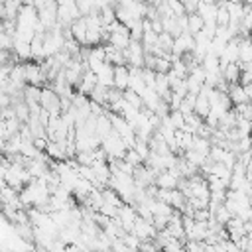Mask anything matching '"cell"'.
Instances as JSON below:
<instances>
[{"mask_svg":"<svg viewBox=\"0 0 252 252\" xmlns=\"http://www.w3.org/2000/svg\"><path fill=\"white\" fill-rule=\"evenodd\" d=\"M126 55V65H134V67H144V59H146V51L140 39H130L128 47L124 49Z\"/></svg>","mask_w":252,"mask_h":252,"instance_id":"1","label":"cell"},{"mask_svg":"<svg viewBox=\"0 0 252 252\" xmlns=\"http://www.w3.org/2000/svg\"><path fill=\"white\" fill-rule=\"evenodd\" d=\"M39 104H41V108L49 110V114H61V96L51 87H43L41 89Z\"/></svg>","mask_w":252,"mask_h":252,"instance_id":"2","label":"cell"},{"mask_svg":"<svg viewBox=\"0 0 252 252\" xmlns=\"http://www.w3.org/2000/svg\"><path fill=\"white\" fill-rule=\"evenodd\" d=\"M193 47H195V35L189 33V32H183L173 39V55H181L185 51H193Z\"/></svg>","mask_w":252,"mask_h":252,"instance_id":"3","label":"cell"},{"mask_svg":"<svg viewBox=\"0 0 252 252\" xmlns=\"http://www.w3.org/2000/svg\"><path fill=\"white\" fill-rule=\"evenodd\" d=\"M224 81L228 85H234V83H240V63L238 61H232V63H226L222 69H220Z\"/></svg>","mask_w":252,"mask_h":252,"instance_id":"4","label":"cell"},{"mask_svg":"<svg viewBox=\"0 0 252 252\" xmlns=\"http://www.w3.org/2000/svg\"><path fill=\"white\" fill-rule=\"evenodd\" d=\"M96 79L104 87H114V65L108 63V61H104V65L96 71Z\"/></svg>","mask_w":252,"mask_h":252,"instance_id":"5","label":"cell"},{"mask_svg":"<svg viewBox=\"0 0 252 252\" xmlns=\"http://www.w3.org/2000/svg\"><path fill=\"white\" fill-rule=\"evenodd\" d=\"M128 81H130L128 65H114V87H118L120 91H126Z\"/></svg>","mask_w":252,"mask_h":252,"instance_id":"6","label":"cell"},{"mask_svg":"<svg viewBox=\"0 0 252 252\" xmlns=\"http://www.w3.org/2000/svg\"><path fill=\"white\" fill-rule=\"evenodd\" d=\"M96 83H98V79H96V73L94 71H91V69H87L85 73H83V77H81V85H79V93H83V94H91V91L96 87Z\"/></svg>","mask_w":252,"mask_h":252,"instance_id":"7","label":"cell"},{"mask_svg":"<svg viewBox=\"0 0 252 252\" xmlns=\"http://www.w3.org/2000/svg\"><path fill=\"white\" fill-rule=\"evenodd\" d=\"M12 51L18 55L20 61H30V59H32V47H30V41L14 39V47H12Z\"/></svg>","mask_w":252,"mask_h":252,"instance_id":"8","label":"cell"},{"mask_svg":"<svg viewBox=\"0 0 252 252\" xmlns=\"http://www.w3.org/2000/svg\"><path fill=\"white\" fill-rule=\"evenodd\" d=\"M209 110H211V100H209V96H207V94H203V93H197V100H195L193 112H195V114H199V116L205 120V118H207V114H209Z\"/></svg>","mask_w":252,"mask_h":252,"instance_id":"9","label":"cell"},{"mask_svg":"<svg viewBox=\"0 0 252 252\" xmlns=\"http://www.w3.org/2000/svg\"><path fill=\"white\" fill-rule=\"evenodd\" d=\"M228 96H230V100H232V106H234V104H240V102H248L244 85H240V83H234V85L228 87Z\"/></svg>","mask_w":252,"mask_h":252,"instance_id":"10","label":"cell"},{"mask_svg":"<svg viewBox=\"0 0 252 252\" xmlns=\"http://www.w3.org/2000/svg\"><path fill=\"white\" fill-rule=\"evenodd\" d=\"M112 132V122H110V116L104 112L100 116H96V136L102 140L104 136H108Z\"/></svg>","mask_w":252,"mask_h":252,"instance_id":"11","label":"cell"},{"mask_svg":"<svg viewBox=\"0 0 252 252\" xmlns=\"http://www.w3.org/2000/svg\"><path fill=\"white\" fill-rule=\"evenodd\" d=\"M203 26H205V20L201 18V14L199 12H191V14H187V32L189 33H199L201 30H203Z\"/></svg>","mask_w":252,"mask_h":252,"instance_id":"12","label":"cell"},{"mask_svg":"<svg viewBox=\"0 0 252 252\" xmlns=\"http://www.w3.org/2000/svg\"><path fill=\"white\" fill-rule=\"evenodd\" d=\"M108 89H110V87H104V85L96 83V87L91 91L89 98L94 100V102H100L102 106H106V104H108Z\"/></svg>","mask_w":252,"mask_h":252,"instance_id":"13","label":"cell"},{"mask_svg":"<svg viewBox=\"0 0 252 252\" xmlns=\"http://www.w3.org/2000/svg\"><path fill=\"white\" fill-rule=\"evenodd\" d=\"M39 96H41V87H37V85H26L24 87V100L28 104L39 102Z\"/></svg>","mask_w":252,"mask_h":252,"instance_id":"14","label":"cell"},{"mask_svg":"<svg viewBox=\"0 0 252 252\" xmlns=\"http://www.w3.org/2000/svg\"><path fill=\"white\" fill-rule=\"evenodd\" d=\"M4 8H6V18L8 20H18L20 8H22V0H4Z\"/></svg>","mask_w":252,"mask_h":252,"instance_id":"15","label":"cell"},{"mask_svg":"<svg viewBox=\"0 0 252 252\" xmlns=\"http://www.w3.org/2000/svg\"><path fill=\"white\" fill-rule=\"evenodd\" d=\"M173 35L169 33V32H161V33H158V45L165 51V53H173Z\"/></svg>","mask_w":252,"mask_h":252,"instance_id":"16","label":"cell"},{"mask_svg":"<svg viewBox=\"0 0 252 252\" xmlns=\"http://www.w3.org/2000/svg\"><path fill=\"white\" fill-rule=\"evenodd\" d=\"M185 158H187L191 163H195L197 167H203V165H205V161L209 159V156H207V154H203V152H197V150H193V148L185 152Z\"/></svg>","mask_w":252,"mask_h":252,"instance_id":"17","label":"cell"},{"mask_svg":"<svg viewBox=\"0 0 252 252\" xmlns=\"http://www.w3.org/2000/svg\"><path fill=\"white\" fill-rule=\"evenodd\" d=\"M14 110H16V116L20 122H28L30 120V104L26 100H18L16 104H12Z\"/></svg>","mask_w":252,"mask_h":252,"instance_id":"18","label":"cell"},{"mask_svg":"<svg viewBox=\"0 0 252 252\" xmlns=\"http://www.w3.org/2000/svg\"><path fill=\"white\" fill-rule=\"evenodd\" d=\"M169 120H171L173 128H183L185 126V114L179 108H171L169 110Z\"/></svg>","mask_w":252,"mask_h":252,"instance_id":"19","label":"cell"},{"mask_svg":"<svg viewBox=\"0 0 252 252\" xmlns=\"http://www.w3.org/2000/svg\"><path fill=\"white\" fill-rule=\"evenodd\" d=\"M124 98H126L130 104H134L136 108H142V106H144L142 96H140V94H138L134 89H126V91H124Z\"/></svg>","mask_w":252,"mask_h":252,"instance_id":"20","label":"cell"},{"mask_svg":"<svg viewBox=\"0 0 252 252\" xmlns=\"http://www.w3.org/2000/svg\"><path fill=\"white\" fill-rule=\"evenodd\" d=\"M124 159H126L128 163H132L134 167H136V165H140V163H144V158H142V156H140V154H138L134 148H128V150H126Z\"/></svg>","mask_w":252,"mask_h":252,"instance_id":"21","label":"cell"},{"mask_svg":"<svg viewBox=\"0 0 252 252\" xmlns=\"http://www.w3.org/2000/svg\"><path fill=\"white\" fill-rule=\"evenodd\" d=\"M156 71L154 69H150V67H144V83H146V87H156Z\"/></svg>","mask_w":252,"mask_h":252,"instance_id":"22","label":"cell"},{"mask_svg":"<svg viewBox=\"0 0 252 252\" xmlns=\"http://www.w3.org/2000/svg\"><path fill=\"white\" fill-rule=\"evenodd\" d=\"M183 98H185V96H183L181 93H175V91H173V93H171V98H169V106H171V108H179V104H181Z\"/></svg>","mask_w":252,"mask_h":252,"instance_id":"23","label":"cell"},{"mask_svg":"<svg viewBox=\"0 0 252 252\" xmlns=\"http://www.w3.org/2000/svg\"><path fill=\"white\" fill-rule=\"evenodd\" d=\"M199 2H201V0H183V4H185V12H187V14H191V12H197V6H199Z\"/></svg>","mask_w":252,"mask_h":252,"instance_id":"24","label":"cell"},{"mask_svg":"<svg viewBox=\"0 0 252 252\" xmlns=\"http://www.w3.org/2000/svg\"><path fill=\"white\" fill-rule=\"evenodd\" d=\"M244 91H246V96H248V100H252V83L244 85Z\"/></svg>","mask_w":252,"mask_h":252,"instance_id":"25","label":"cell"}]
</instances>
